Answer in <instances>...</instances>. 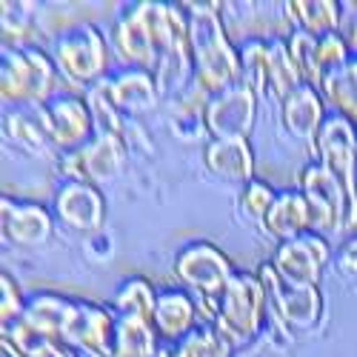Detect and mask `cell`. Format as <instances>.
I'll use <instances>...</instances> for the list:
<instances>
[{
	"label": "cell",
	"instance_id": "obj_1",
	"mask_svg": "<svg viewBox=\"0 0 357 357\" xmlns=\"http://www.w3.org/2000/svg\"><path fill=\"white\" fill-rule=\"evenodd\" d=\"M181 43H189L183 3H160V0L129 3L114 23V52L132 69L155 75L160 57Z\"/></svg>",
	"mask_w": 357,
	"mask_h": 357
},
{
	"label": "cell",
	"instance_id": "obj_2",
	"mask_svg": "<svg viewBox=\"0 0 357 357\" xmlns=\"http://www.w3.org/2000/svg\"><path fill=\"white\" fill-rule=\"evenodd\" d=\"M186 23H189V52H192V69L195 83L206 95H220L229 86L243 80L241 66V49H234L229 40L223 20H220V3H183Z\"/></svg>",
	"mask_w": 357,
	"mask_h": 357
},
{
	"label": "cell",
	"instance_id": "obj_3",
	"mask_svg": "<svg viewBox=\"0 0 357 357\" xmlns=\"http://www.w3.org/2000/svg\"><path fill=\"white\" fill-rule=\"evenodd\" d=\"M209 323L231 343V349L249 346L263 326L266 314V289L257 275L252 272H234L229 286L212 297V301H200Z\"/></svg>",
	"mask_w": 357,
	"mask_h": 357
},
{
	"label": "cell",
	"instance_id": "obj_4",
	"mask_svg": "<svg viewBox=\"0 0 357 357\" xmlns=\"http://www.w3.org/2000/svg\"><path fill=\"white\" fill-rule=\"evenodd\" d=\"M54 61L38 46H3L0 52V95L12 106H43L54 89Z\"/></svg>",
	"mask_w": 357,
	"mask_h": 357
},
{
	"label": "cell",
	"instance_id": "obj_5",
	"mask_svg": "<svg viewBox=\"0 0 357 357\" xmlns=\"http://www.w3.org/2000/svg\"><path fill=\"white\" fill-rule=\"evenodd\" d=\"M52 61L57 72L75 86H95L103 80L109 66V49L100 29L92 23H75L57 35L52 46Z\"/></svg>",
	"mask_w": 357,
	"mask_h": 357
},
{
	"label": "cell",
	"instance_id": "obj_6",
	"mask_svg": "<svg viewBox=\"0 0 357 357\" xmlns=\"http://www.w3.org/2000/svg\"><path fill=\"white\" fill-rule=\"evenodd\" d=\"M317 163L329 169L349 197V231L357 229V129L343 114L329 112L314 140Z\"/></svg>",
	"mask_w": 357,
	"mask_h": 357
},
{
	"label": "cell",
	"instance_id": "obj_7",
	"mask_svg": "<svg viewBox=\"0 0 357 357\" xmlns=\"http://www.w3.org/2000/svg\"><path fill=\"white\" fill-rule=\"evenodd\" d=\"M297 189L306 197L309 215H312V231L323 234L326 241L349 231V197L329 169L320 166L317 160L306 163L297 172Z\"/></svg>",
	"mask_w": 357,
	"mask_h": 357
},
{
	"label": "cell",
	"instance_id": "obj_8",
	"mask_svg": "<svg viewBox=\"0 0 357 357\" xmlns=\"http://www.w3.org/2000/svg\"><path fill=\"white\" fill-rule=\"evenodd\" d=\"M257 278L266 289V297L275 309V314L289 326L291 332H312L323 320V294L320 286H301L286 280L272 263H263Z\"/></svg>",
	"mask_w": 357,
	"mask_h": 357
},
{
	"label": "cell",
	"instance_id": "obj_9",
	"mask_svg": "<svg viewBox=\"0 0 357 357\" xmlns=\"http://www.w3.org/2000/svg\"><path fill=\"white\" fill-rule=\"evenodd\" d=\"M234 272L237 269L231 266L229 255L209 241H192L174 255V275L197 294V301L218 297L229 286Z\"/></svg>",
	"mask_w": 357,
	"mask_h": 357
},
{
	"label": "cell",
	"instance_id": "obj_10",
	"mask_svg": "<svg viewBox=\"0 0 357 357\" xmlns=\"http://www.w3.org/2000/svg\"><path fill=\"white\" fill-rule=\"evenodd\" d=\"M257 121V92L249 83H234L212 95L203 109V129L209 140H249Z\"/></svg>",
	"mask_w": 357,
	"mask_h": 357
},
{
	"label": "cell",
	"instance_id": "obj_11",
	"mask_svg": "<svg viewBox=\"0 0 357 357\" xmlns=\"http://www.w3.org/2000/svg\"><path fill=\"white\" fill-rule=\"evenodd\" d=\"M126 163V140L112 135H95L92 143H86L77 152L61 155V174L66 181H83L92 186H106L121 174Z\"/></svg>",
	"mask_w": 357,
	"mask_h": 357
},
{
	"label": "cell",
	"instance_id": "obj_12",
	"mask_svg": "<svg viewBox=\"0 0 357 357\" xmlns=\"http://www.w3.org/2000/svg\"><path fill=\"white\" fill-rule=\"evenodd\" d=\"M38 109H40V117H43L49 143L61 155L63 152H77V149H83L86 143H92V137L98 135L86 98L57 95V98H49Z\"/></svg>",
	"mask_w": 357,
	"mask_h": 357
},
{
	"label": "cell",
	"instance_id": "obj_13",
	"mask_svg": "<svg viewBox=\"0 0 357 357\" xmlns=\"http://www.w3.org/2000/svg\"><path fill=\"white\" fill-rule=\"evenodd\" d=\"M329 260H332L329 241L317 231H303L286 243H278V252L272 255L269 263L291 283L317 286Z\"/></svg>",
	"mask_w": 357,
	"mask_h": 357
},
{
	"label": "cell",
	"instance_id": "obj_14",
	"mask_svg": "<svg viewBox=\"0 0 357 357\" xmlns=\"http://www.w3.org/2000/svg\"><path fill=\"white\" fill-rule=\"evenodd\" d=\"M63 346L83 349L92 357H114V349H117L114 312L92 301H75V312L66 326Z\"/></svg>",
	"mask_w": 357,
	"mask_h": 357
},
{
	"label": "cell",
	"instance_id": "obj_15",
	"mask_svg": "<svg viewBox=\"0 0 357 357\" xmlns=\"http://www.w3.org/2000/svg\"><path fill=\"white\" fill-rule=\"evenodd\" d=\"M54 215L77 234H98L106 220L103 192L83 181H66L54 195Z\"/></svg>",
	"mask_w": 357,
	"mask_h": 357
},
{
	"label": "cell",
	"instance_id": "obj_16",
	"mask_svg": "<svg viewBox=\"0 0 357 357\" xmlns=\"http://www.w3.org/2000/svg\"><path fill=\"white\" fill-rule=\"evenodd\" d=\"M0 226L3 237L15 246H40L52 237L54 220L46 206L35 200H17L3 195L0 197Z\"/></svg>",
	"mask_w": 357,
	"mask_h": 357
},
{
	"label": "cell",
	"instance_id": "obj_17",
	"mask_svg": "<svg viewBox=\"0 0 357 357\" xmlns=\"http://www.w3.org/2000/svg\"><path fill=\"white\" fill-rule=\"evenodd\" d=\"M326 100L320 95V89L312 83H301L280 100V123L286 126V132L297 140H303L309 146H314L317 132L326 121Z\"/></svg>",
	"mask_w": 357,
	"mask_h": 357
},
{
	"label": "cell",
	"instance_id": "obj_18",
	"mask_svg": "<svg viewBox=\"0 0 357 357\" xmlns=\"http://www.w3.org/2000/svg\"><path fill=\"white\" fill-rule=\"evenodd\" d=\"M106 86H109V95H112L114 106L121 109L123 117H143L160 100L158 77L152 72H143V69L117 72L114 77H106Z\"/></svg>",
	"mask_w": 357,
	"mask_h": 357
},
{
	"label": "cell",
	"instance_id": "obj_19",
	"mask_svg": "<svg viewBox=\"0 0 357 357\" xmlns=\"http://www.w3.org/2000/svg\"><path fill=\"white\" fill-rule=\"evenodd\" d=\"M203 163L223 183L246 186L255 181V155L249 140H209L203 149Z\"/></svg>",
	"mask_w": 357,
	"mask_h": 357
},
{
	"label": "cell",
	"instance_id": "obj_20",
	"mask_svg": "<svg viewBox=\"0 0 357 357\" xmlns=\"http://www.w3.org/2000/svg\"><path fill=\"white\" fill-rule=\"evenodd\" d=\"M195 320H197V306L189 291H183V289H160L158 291L152 326L163 343H177L181 337H186L195 329Z\"/></svg>",
	"mask_w": 357,
	"mask_h": 357
},
{
	"label": "cell",
	"instance_id": "obj_21",
	"mask_svg": "<svg viewBox=\"0 0 357 357\" xmlns=\"http://www.w3.org/2000/svg\"><path fill=\"white\" fill-rule=\"evenodd\" d=\"M260 226L269 231L278 243H286L297 234L312 231V215H309V206H306V197L301 195V189L278 192V200L272 203L269 215L263 218Z\"/></svg>",
	"mask_w": 357,
	"mask_h": 357
},
{
	"label": "cell",
	"instance_id": "obj_22",
	"mask_svg": "<svg viewBox=\"0 0 357 357\" xmlns=\"http://www.w3.org/2000/svg\"><path fill=\"white\" fill-rule=\"evenodd\" d=\"M72 312H75L72 297L54 294V291H40V294H32L26 301L23 317L32 323L40 335H46L49 340L63 343V335H66V326L72 320Z\"/></svg>",
	"mask_w": 357,
	"mask_h": 357
},
{
	"label": "cell",
	"instance_id": "obj_23",
	"mask_svg": "<svg viewBox=\"0 0 357 357\" xmlns=\"http://www.w3.org/2000/svg\"><path fill=\"white\" fill-rule=\"evenodd\" d=\"M283 9L294 29H303L314 38L340 32L343 3H337V0H289V3H283Z\"/></svg>",
	"mask_w": 357,
	"mask_h": 357
},
{
	"label": "cell",
	"instance_id": "obj_24",
	"mask_svg": "<svg viewBox=\"0 0 357 357\" xmlns=\"http://www.w3.org/2000/svg\"><path fill=\"white\" fill-rule=\"evenodd\" d=\"M117 317V314H114ZM114 357H172L155 326L140 317H117V349Z\"/></svg>",
	"mask_w": 357,
	"mask_h": 357
},
{
	"label": "cell",
	"instance_id": "obj_25",
	"mask_svg": "<svg viewBox=\"0 0 357 357\" xmlns=\"http://www.w3.org/2000/svg\"><path fill=\"white\" fill-rule=\"evenodd\" d=\"M155 306H158V291L149 278H126L112 294V312L117 317H140L152 323L155 317Z\"/></svg>",
	"mask_w": 357,
	"mask_h": 357
},
{
	"label": "cell",
	"instance_id": "obj_26",
	"mask_svg": "<svg viewBox=\"0 0 357 357\" xmlns=\"http://www.w3.org/2000/svg\"><path fill=\"white\" fill-rule=\"evenodd\" d=\"M3 135L12 143L29 149V152H43L46 146H52L38 106H32V109H26V106L6 109L3 112Z\"/></svg>",
	"mask_w": 357,
	"mask_h": 357
},
{
	"label": "cell",
	"instance_id": "obj_27",
	"mask_svg": "<svg viewBox=\"0 0 357 357\" xmlns=\"http://www.w3.org/2000/svg\"><path fill=\"white\" fill-rule=\"evenodd\" d=\"M317 89L323 100H329L335 112L343 114L346 121H351V126L357 129V54H351L349 63L332 77H326Z\"/></svg>",
	"mask_w": 357,
	"mask_h": 357
},
{
	"label": "cell",
	"instance_id": "obj_28",
	"mask_svg": "<svg viewBox=\"0 0 357 357\" xmlns=\"http://www.w3.org/2000/svg\"><path fill=\"white\" fill-rule=\"evenodd\" d=\"M86 103H89V112H92L98 135H112V137L126 140V117L121 114V109L114 106V100L109 95V86H106V77L86 89Z\"/></svg>",
	"mask_w": 357,
	"mask_h": 357
},
{
	"label": "cell",
	"instance_id": "obj_29",
	"mask_svg": "<svg viewBox=\"0 0 357 357\" xmlns=\"http://www.w3.org/2000/svg\"><path fill=\"white\" fill-rule=\"evenodd\" d=\"M231 343L215 329L212 323L195 326V329L172 346V357H229Z\"/></svg>",
	"mask_w": 357,
	"mask_h": 357
},
{
	"label": "cell",
	"instance_id": "obj_30",
	"mask_svg": "<svg viewBox=\"0 0 357 357\" xmlns=\"http://www.w3.org/2000/svg\"><path fill=\"white\" fill-rule=\"evenodd\" d=\"M301 75L294 69V61L289 54V43L269 38V92L278 98V103L301 86Z\"/></svg>",
	"mask_w": 357,
	"mask_h": 357
},
{
	"label": "cell",
	"instance_id": "obj_31",
	"mask_svg": "<svg viewBox=\"0 0 357 357\" xmlns=\"http://www.w3.org/2000/svg\"><path fill=\"white\" fill-rule=\"evenodd\" d=\"M243 83H249L257 98L269 92V38H252L241 46Z\"/></svg>",
	"mask_w": 357,
	"mask_h": 357
},
{
	"label": "cell",
	"instance_id": "obj_32",
	"mask_svg": "<svg viewBox=\"0 0 357 357\" xmlns=\"http://www.w3.org/2000/svg\"><path fill=\"white\" fill-rule=\"evenodd\" d=\"M286 43H289V54H291L301 80L317 86V38L303 32V29H294Z\"/></svg>",
	"mask_w": 357,
	"mask_h": 357
},
{
	"label": "cell",
	"instance_id": "obj_33",
	"mask_svg": "<svg viewBox=\"0 0 357 357\" xmlns=\"http://www.w3.org/2000/svg\"><path fill=\"white\" fill-rule=\"evenodd\" d=\"M349 57H351V52H349V46H346L340 32L317 38V86L326 77H332L335 72H340L349 63Z\"/></svg>",
	"mask_w": 357,
	"mask_h": 357
},
{
	"label": "cell",
	"instance_id": "obj_34",
	"mask_svg": "<svg viewBox=\"0 0 357 357\" xmlns=\"http://www.w3.org/2000/svg\"><path fill=\"white\" fill-rule=\"evenodd\" d=\"M275 200H278V192H275L269 183H266V181H260V177H255V181L246 183L243 192H241L243 212H246L249 218H255L257 223H263V218L269 215V209H272Z\"/></svg>",
	"mask_w": 357,
	"mask_h": 357
},
{
	"label": "cell",
	"instance_id": "obj_35",
	"mask_svg": "<svg viewBox=\"0 0 357 357\" xmlns=\"http://www.w3.org/2000/svg\"><path fill=\"white\" fill-rule=\"evenodd\" d=\"M23 309H26V301H23V291L17 286V280L3 272L0 275V326H12L15 320L23 317Z\"/></svg>",
	"mask_w": 357,
	"mask_h": 357
},
{
	"label": "cell",
	"instance_id": "obj_36",
	"mask_svg": "<svg viewBox=\"0 0 357 357\" xmlns=\"http://www.w3.org/2000/svg\"><path fill=\"white\" fill-rule=\"evenodd\" d=\"M335 266H337V272H340V275L357 280V234L349 237V241L337 249V255H335Z\"/></svg>",
	"mask_w": 357,
	"mask_h": 357
},
{
	"label": "cell",
	"instance_id": "obj_37",
	"mask_svg": "<svg viewBox=\"0 0 357 357\" xmlns=\"http://www.w3.org/2000/svg\"><path fill=\"white\" fill-rule=\"evenodd\" d=\"M40 357H75V349H69L63 343H52Z\"/></svg>",
	"mask_w": 357,
	"mask_h": 357
}]
</instances>
